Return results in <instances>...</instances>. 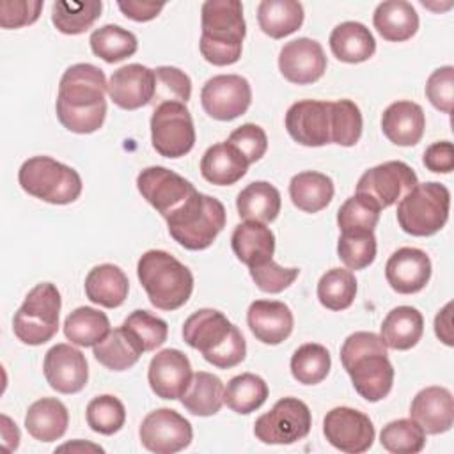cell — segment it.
<instances>
[{
  "mask_svg": "<svg viewBox=\"0 0 454 454\" xmlns=\"http://www.w3.org/2000/svg\"><path fill=\"white\" fill-rule=\"evenodd\" d=\"M137 275L149 301L160 310H177L192 296V271L165 250H147L142 254Z\"/></svg>",
  "mask_w": 454,
  "mask_h": 454,
  "instance_id": "5",
  "label": "cell"
},
{
  "mask_svg": "<svg viewBox=\"0 0 454 454\" xmlns=\"http://www.w3.org/2000/svg\"><path fill=\"white\" fill-rule=\"evenodd\" d=\"M372 23L385 41L403 43L417 34L419 14L410 2L387 0L376 5Z\"/></svg>",
  "mask_w": 454,
  "mask_h": 454,
  "instance_id": "28",
  "label": "cell"
},
{
  "mask_svg": "<svg viewBox=\"0 0 454 454\" xmlns=\"http://www.w3.org/2000/svg\"><path fill=\"white\" fill-rule=\"evenodd\" d=\"M227 142L232 144L243 154V158L248 161V165L259 161L268 149V137H266L264 129L252 122L238 126L229 135Z\"/></svg>",
  "mask_w": 454,
  "mask_h": 454,
  "instance_id": "52",
  "label": "cell"
},
{
  "mask_svg": "<svg viewBox=\"0 0 454 454\" xmlns=\"http://www.w3.org/2000/svg\"><path fill=\"white\" fill-rule=\"evenodd\" d=\"M362 114L351 99L332 101V144L351 147L362 137Z\"/></svg>",
  "mask_w": 454,
  "mask_h": 454,
  "instance_id": "48",
  "label": "cell"
},
{
  "mask_svg": "<svg viewBox=\"0 0 454 454\" xmlns=\"http://www.w3.org/2000/svg\"><path fill=\"white\" fill-rule=\"evenodd\" d=\"M450 192L436 181L417 183L397 204V223L411 236H433L443 229L449 220Z\"/></svg>",
  "mask_w": 454,
  "mask_h": 454,
  "instance_id": "6",
  "label": "cell"
},
{
  "mask_svg": "<svg viewBox=\"0 0 454 454\" xmlns=\"http://www.w3.org/2000/svg\"><path fill=\"white\" fill-rule=\"evenodd\" d=\"M192 364L188 356L174 348L161 349L151 358L147 380L151 390L167 401L181 399L192 381Z\"/></svg>",
  "mask_w": 454,
  "mask_h": 454,
  "instance_id": "20",
  "label": "cell"
},
{
  "mask_svg": "<svg viewBox=\"0 0 454 454\" xmlns=\"http://www.w3.org/2000/svg\"><path fill=\"white\" fill-rule=\"evenodd\" d=\"M223 383L218 376L199 371L192 376L190 387L181 397L183 406L197 417H211L220 411L223 404Z\"/></svg>",
  "mask_w": 454,
  "mask_h": 454,
  "instance_id": "36",
  "label": "cell"
},
{
  "mask_svg": "<svg viewBox=\"0 0 454 454\" xmlns=\"http://www.w3.org/2000/svg\"><path fill=\"white\" fill-rule=\"evenodd\" d=\"M122 328L137 340V344L142 348V351H153L160 348L168 335L167 323L151 314L149 310H133L122 323Z\"/></svg>",
  "mask_w": 454,
  "mask_h": 454,
  "instance_id": "46",
  "label": "cell"
},
{
  "mask_svg": "<svg viewBox=\"0 0 454 454\" xmlns=\"http://www.w3.org/2000/svg\"><path fill=\"white\" fill-rule=\"evenodd\" d=\"M103 4L99 0L87 2H55L51 5V21L55 28L66 35H78L89 30L101 16Z\"/></svg>",
  "mask_w": 454,
  "mask_h": 454,
  "instance_id": "41",
  "label": "cell"
},
{
  "mask_svg": "<svg viewBox=\"0 0 454 454\" xmlns=\"http://www.w3.org/2000/svg\"><path fill=\"white\" fill-rule=\"evenodd\" d=\"M374 231H340L337 255L348 270H364L376 259Z\"/></svg>",
  "mask_w": 454,
  "mask_h": 454,
  "instance_id": "44",
  "label": "cell"
},
{
  "mask_svg": "<svg viewBox=\"0 0 454 454\" xmlns=\"http://www.w3.org/2000/svg\"><path fill=\"white\" fill-rule=\"evenodd\" d=\"M66 449H71V450H74V449H80V450H83V449H92V450H99V452H103V447H99V445H94V443H85L83 445V442H74V443H66V445H62V447H59V450H66Z\"/></svg>",
  "mask_w": 454,
  "mask_h": 454,
  "instance_id": "59",
  "label": "cell"
},
{
  "mask_svg": "<svg viewBox=\"0 0 454 454\" xmlns=\"http://www.w3.org/2000/svg\"><path fill=\"white\" fill-rule=\"evenodd\" d=\"M192 96V80L190 76L174 67V66H160L154 69V96L153 105L154 108L161 103H188Z\"/></svg>",
  "mask_w": 454,
  "mask_h": 454,
  "instance_id": "49",
  "label": "cell"
},
{
  "mask_svg": "<svg viewBox=\"0 0 454 454\" xmlns=\"http://www.w3.org/2000/svg\"><path fill=\"white\" fill-rule=\"evenodd\" d=\"M43 11L41 0H2L0 2V27L20 28L39 20Z\"/></svg>",
  "mask_w": 454,
  "mask_h": 454,
  "instance_id": "54",
  "label": "cell"
},
{
  "mask_svg": "<svg viewBox=\"0 0 454 454\" xmlns=\"http://www.w3.org/2000/svg\"><path fill=\"white\" fill-rule=\"evenodd\" d=\"M383 135L395 145L411 147L420 142L426 129V115L419 103L401 99L388 105L381 115Z\"/></svg>",
  "mask_w": 454,
  "mask_h": 454,
  "instance_id": "25",
  "label": "cell"
},
{
  "mask_svg": "<svg viewBox=\"0 0 454 454\" xmlns=\"http://www.w3.org/2000/svg\"><path fill=\"white\" fill-rule=\"evenodd\" d=\"M303 16V5L296 0H262L257 5L259 27L271 39H282L296 32Z\"/></svg>",
  "mask_w": 454,
  "mask_h": 454,
  "instance_id": "35",
  "label": "cell"
},
{
  "mask_svg": "<svg viewBox=\"0 0 454 454\" xmlns=\"http://www.w3.org/2000/svg\"><path fill=\"white\" fill-rule=\"evenodd\" d=\"M333 192L332 177L316 170L298 172L289 183V197L293 204L305 213L325 209L332 202Z\"/></svg>",
  "mask_w": 454,
  "mask_h": 454,
  "instance_id": "34",
  "label": "cell"
},
{
  "mask_svg": "<svg viewBox=\"0 0 454 454\" xmlns=\"http://www.w3.org/2000/svg\"><path fill=\"white\" fill-rule=\"evenodd\" d=\"M381 209L365 195L355 193L346 199L337 211V225L340 231H374Z\"/></svg>",
  "mask_w": 454,
  "mask_h": 454,
  "instance_id": "50",
  "label": "cell"
},
{
  "mask_svg": "<svg viewBox=\"0 0 454 454\" xmlns=\"http://www.w3.org/2000/svg\"><path fill=\"white\" fill-rule=\"evenodd\" d=\"M426 98L436 110L443 114L452 112V103H454V67L452 66L438 67L429 74L426 82Z\"/></svg>",
  "mask_w": 454,
  "mask_h": 454,
  "instance_id": "53",
  "label": "cell"
},
{
  "mask_svg": "<svg viewBox=\"0 0 454 454\" xmlns=\"http://www.w3.org/2000/svg\"><path fill=\"white\" fill-rule=\"evenodd\" d=\"M108 83L105 73L94 64L69 66L59 83L55 112L60 124L78 135L98 131L106 117Z\"/></svg>",
  "mask_w": 454,
  "mask_h": 454,
  "instance_id": "1",
  "label": "cell"
},
{
  "mask_svg": "<svg viewBox=\"0 0 454 454\" xmlns=\"http://www.w3.org/2000/svg\"><path fill=\"white\" fill-rule=\"evenodd\" d=\"M417 183V174L410 165L390 160L365 170L356 183L355 193L369 197L380 209H385L401 200Z\"/></svg>",
  "mask_w": 454,
  "mask_h": 454,
  "instance_id": "13",
  "label": "cell"
},
{
  "mask_svg": "<svg viewBox=\"0 0 454 454\" xmlns=\"http://www.w3.org/2000/svg\"><path fill=\"white\" fill-rule=\"evenodd\" d=\"M200 53L213 66L239 60L247 23L238 0H206L200 9Z\"/></svg>",
  "mask_w": 454,
  "mask_h": 454,
  "instance_id": "4",
  "label": "cell"
},
{
  "mask_svg": "<svg viewBox=\"0 0 454 454\" xmlns=\"http://www.w3.org/2000/svg\"><path fill=\"white\" fill-rule=\"evenodd\" d=\"M87 424L94 433L99 434H114L126 422V408L124 404L110 394H103L94 397L85 410Z\"/></svg>",
  "mask_w": 454,
  "mask_h": 454,
  "instance_id": "47",
  "label": "cell"
},
{
  "mask_svg": "<svg viewBox=\"0 0 454 454\" xmlns=\"http://www.w3.org/2000/svg\"><path fill=\"white\" fill-rule=\"evenodd\" d=\"M282 76L296 85L317 82L326 71V55L323 46L309 37H298L286 43L278 55Z\"/></svg>",
  "mask_w": 454,
  "mask_h": 454,
  "instance_id": "19",
  "label": "cell"
},
{
  "mask_svg": "<svg viewBox=\"0 0 454 454\" xmlns=\"http://www.w3.org/2000/svg\"><path fill=\"white\" fill-rule=\"evenodd\" d=\"M108 96L122 110H137L153 101L154 69L142 64H128L112 73Z\"/></svg>",
  "mask_w": 454,
  "mask_h": 454,
  "instance_id": "22",
  "label": "cell"
},
{
  "mask_svg": "<svg viewBox=\"0 0 454 454\" xmlns=\"http://www.w3.org/2000/svg\"><path fill=\"white\" fill-rule=\"evenodd\" d=\"M223 204L206 193H197L179 213L167 220L168 232L188 250H204L213 245L225 227Z\"/></svg>",
  "mask_w": 454,
  "mask_h": 454,
  "instance_id": "8",
  "label": "cell"
},
{
  "mask_svg": "<svg viewBox=\"0 0 454 454\" xmlns=\"http://www.w3.org/2000/svg\"><path fill=\"white\" fill-rule=\"evenodd\" d=\"M247 323L257 340L277 346L291 335L294 317L284 301L255 300L247 310Z\"/></svg>",
  "mask_w": 454,
  "mask_h": 454,
  "instance_id": "23",
  "label": "cell"
},
{
  "mask_svg": "<svg viewBox=\"0 0 454 454\" xmlns=\"http://www.w3.org/2000/svg\"><path fill=\"white\" fill-rule=\"evenodd\" d=\"M248 170V161L227 140L206 149L200 158L202 177L216 186H231L238 183Z\"/></svg>",
  "mask_w": 454,
  "mask_h": 454,
  "instance_id": "26",
  "label": "cell"
},
{
  "mask_svg": "<svg viewBox=\"0 0 454 454\" xmlns=\"http://www.w3.org/2000/svg\"><path fill=\"white\" fill-rule=\"evenodd\" d=\"M410 419H413L427 434H440L454 424V399L445 387H426L415 394L410 404Z\"/></svg>",
  "mask_w": 454,
  "mask_h": 454,
  "instance_id": "24",
  "label": "cell"
},
{
  "mask_svg": "<svg viewBox=\"0 0 454 454\" xmlns=\"http://www.w3.org/2000/svg\"><path fill=\"white\" fill-rule=\"evenodd\" d=\"M142 445L156 454H174L192 443V424L176 410L158 408L147 413L140 424Z\"/></svg>",
  "mask_w": 454,
  "mask_h": 454,
  "instance_id": "15",
  "label": "cell"
},
{
  "mask_svg": "<svg viewBox=\"0 0 454 454\" xmlns=\"http://www.w3.org/2000/svg\"><path fill=\"white\" fill-rule=\"evenodd\" d=\"M385 278L399 294L419 293L431 278V259L415 247L397 248L385 264Z\"/></svg>",
  "mask_w": 454,
  "mask_h": 454,
  "instance_id": "21",
  "label": "cell"
},
{
  "mask_svg": "<svg viewBox=\"0 0 454 454\" xmlns=\"http://www.w3.org/2000/svg\"><path fill=\"white\" fill-rule=\"evenodd\" d=\"M380 332L387 348L406 351L420 340L424 333V317L415 307L399 305L385 316Z\"/></svg>",
  "mask_w": 454,
  "mask_h": 454,
  "instance_id": "32",
  "label": "cell"
},
{
  "mask_svg": "<svg viewBox=\"0 0 454 454\" xmlns=\"http://www.w3.org/2000/svg\"><path fill=\"white\" fill-rule=\"evenodd\" d=\"M330 50L335 59L346 64L369 60L376 51V41L371 30L360 21H342L330 34Z\"/></svg>",
  "mask_w": 454,
  "mask_h": 454,
  "instance_id": "29",
  "label": "cell"
},
{
  "mask_svg": "<svg viewBox=\"0 0 454 454\" xmlns=\"http://www.w3.org/2000/svg\"><path fill=\"white\" fill-rule=\"evenodd\" d=\"M108 316L92 307H78L64 321V333L67 340L82 348L96 346L108 335Z\"/></svg>",
  "mask_w": 454,
  "mask_h": 454,
  "instance_id": "38",
  "label": "cell"
},
{
  "mask_svg": "<svg viewBox=\"0 0 454 454\" xmlns=\"http://www.w3.org/2000/svg\"><path fill=\"white\" fill-rule=\"evenodd\" d=\"M0 426H2V445H4V449L7 452L16 450L18 445H20V429L16 427V424L7 415L0 417Z\"/></svg>",
  "mask_w": 454,
  "mask_h": 454,
  "instance_id": "58",
  "label": "cell"
},
{
  "mask_svg": "<svg viewBox=\"0 0 454 454\" xmlns=\"http://www.w3.org/2000/svg\"><path fill=\"white\" fill-rule=\"evenodd\" d=\"M280 192L268 181H254L247 184L236 199L238 215L248 222L270 223L280 213Z\"/></svg>",
  "mask_w": 454,
  "mask_h": 454,
  "instance_id": "33",
  "label": "cell"
},
{
  "mask_svg": "<svg viewBox=\"0 0 454 454\" xmlns=\"http://www.w3.org/2000/svg\"><path fill=\"white\" fill-rule=\"evenodd\" d=\"M427 170L436 174H450L454 170V145L449 140L431 144L422 156Z\"/></svg>",
  "mask_w": 454,
  "mask_h": 454,
  "instance_id": "55",
  "label": "cell"
},
{
  "mask_svg": "<svg viewBox=\"0 0 454 454\" xmlns=\"http://www.w3.org/2000/svg\"><path fill=\"white\" fill-rule=\"evenodd\" d=\"M380 443L392 454H417L426 445V433L413 419H397L383 426Z\"/></svg>",
  "mask_w": 454,
  "mask_h": 454,
  "instance_id": "45",
  "label": "cell"
},
{
  "mask_svg": "<svg viewBox=\"0 0 454 454\" xmlns=\"http://www.w3.org/2000/svg\"><path fill=\"white\" fill-rule=\"evenodd\" d=\"M43 371L48 385L60 394H76L83 390L89 380L85 355L66 342L55 344L46 351Z\"/></svg>",
  "mask_w": 454,
  "mask_h": 454,
  "instance_id": "18",
  "label": "cell"
},
{
  "mask_svg": "<svg viewBox=\"0 0 454 454\" xmlns=\"http://www.w3.org/2000/svg\"><path fill=\"white\" fill-rule=\"evenodd\" d=\"M94 358L110 371H126L133 367L142 356V348L137 340L122 328H114L108 335L92 346Z\"/></svg>",
  "mask_w": 454,
  "mask_h": 454,
  "instance_id": "37",
  "label": "cell"
},
{
  "mask_svg": "<svg viewBox=\"0 0 454 454\" xmlns=\"http://www.w3.org/2000/svg\"><path fill=\"white\" fill-rule=\"evenodd\" d=\"M289 137L307 147L332 144V101L301 99L289 106L284 119Z\"/></svg>",
  "mask_w": 454,
  "mask_h": 454,
  "instance_id": "17",
  "label": "cell"
},
{
  "mask_svg": "<svg viewBox=\"0 0 454 454\" xmlns=\"http://www.w3.org/2000/svg\"><path fill=\"white\" fill-rule=\"evenodd\" d=\"M332 367L328 349L317 342L301 344L291 356V374L301 385L321 383Z\"/></svg>",
  "mask_w": 454,
  "mask_h": 454,
  "instance_id": "43",
  "label": "cell"
},
{
  "mask_svg": "<svg viewBox=\"0 0 454 454\" xmlns=\"http://www.w3.org/2000/svg\"><path fill=\"white\" fill-rule=\"evenodd\" d=\"M323 434L337 450L362 454L372 447L376 431L365 413L349 406H337L325 415Z\"/></svg>",
  "mask_w": 454,
  "mask_h": 454,
  "instance_id": "14",
  "label": "cell"
},
{
  "mask_svg": "<svg viewBox=\"0 0 454 454\" xmlns=\"http://www.w3.org/2000/svg\"><path fill=\"white\" fill-rule=\"evenodd\" d=\"M184 342L200 351L206 362L218 369H231L247 356V342L236 325L215 309H199L183 325Z\"/></svg>",
  "mask_w": 454,
  "mask_h": 454,
  "instance_id": "3",
  "label": "cell"
},
{
  "mask_svg": "<svg viewBox=\"0 0 454 454\" xmlns=\"http://www.w3.org/2000/svg\"><path fill=\"white\" fill-rule=\"evenodd\" d=\"M356 296V278L351 270L332 268L317 282V300L328 310H346Z\"/></svg>",
  "mask_w": 454,
  "mask_h": 454,
  "instance_id": "42",
  "label": "cell"
},
{
  "mask_svg": "<svg viewBox=\"0 0 454 454\" xmlns=\"http://www.w3.org/2000/svg\"><path fill=\"white\" fill-rule=\"evenodd\" d=\"M309 406L298 397H282L254 424V434L268 445H289L310 433Z\"/></svg>",
  "mask_w": 454,
  "mask_h": 454,
  "instance_id": "11",
  "label": "cell"
},
{
  "mask_svg": "<svg viewBox=\"0 0 454 454\" xmlns=\"http://www.w3.org/2000/svg\"><path fill=\"white\" fill-rule=\"evenodd\" d=\"M248 271H250V277L255 282V286L261 291L271 293V294L282 293L284 289H287L300 275L298 268H284V266L277 264L273 259H270L262 264L252 266V268H248Z\"/></svg>",
  "mask_w": 454,
  "mask_h": 454,
  "instance_id": "51",
  "label": "cell"
},
{
  "mask_svg": "<svg viewBox=\"0 0 454 454\" xmlns=\"http://www.w3.org/2000/svg\"><path fill=\"white\" fill-rule=\"evenodd\" d=\"M117 7L122 11V14L133 21H149L156 18L165 4L161 2H140V0H121L117 2Z\"/></svg>",
  "mask_w": 454,
  "mask_h": 454,
  "instance_id": "56",
  "label": "cell"
},
{
  "mask_svg": "<svg viewBox=\"0 0 454 454\" xmlns=\"http://www.w3.org/2000/svg\"><path fill=\"white\" fill-rule=\"evenodd\" d=\"M137 188L165 220L179 213L199 193L188 179L160 165L144 168L137 176Z\"/></svg>",
  "mask_w": 454,
  "mask_h": 454,
  "instance_id": "12",
  "label": "cell"
},
{
  "mask_svg": "<svg viewBox=\"0 0 454 454\" xmlns=\"http://www.w3.org/2000/svg\"><path fill=\"white\" fill-rule=\"evenodd\" d=\"M234 255L248 268L273 259L275 234L270 227L259 222H243L236 225L231 236Z\"/></svg>",
  "mask_w": 454,
  "mask_h": 454,
  "instance_id": "30",
  "label": "cell"
},
{
  "mask_svg": "<svg viewBox=\"0 0 454 454\" xmlns=\"http://www.w3.org/2000/svg\"><path fill=\"white\" fill-rule=\"evenodd\" d=\"M434 333L436 337L445 344L452 346L454 344V335H452V303H445L443 309L436 314L434 317Z\"/></svg>",
  "mask_w": 454,
  "mask_h": 454,
  "instance_id": "57",
  "label": "cell"
},
{
  "mask_svg": "<svg viewBox=\"0 0 454 454\" xmlns=\"http://www.w3.org/2000/svg\"><path fill=\"white\" fill-rule=\"evenodd\" d=\"M89 43H90L92 53L108 64L121 62L135 55L138 48V41L133 32L112 23L96 28L90 34Z\"/></svg>",
  "mask_w": 454,
  "mask_h": 454,
  "instance_id": "40",
  "label": "cell"
},
{
  "mask_svg": "<svg viewBox=\"0 0 454 454\" xmlns=\"http://www.w3.org/2000/svg\"><path fill=\"white\" fill-rule=\"evenodd\" d=\"M204 112L216 121H232L243 115L252 103V89L241 74H216L200 90Z\"/></svg>",
  "mask_w": 454,
  "mask_h": 454,
  "instance_id": "16",
  "label": "cell"
},
{
  "mask_svg": "<svg viewBox=\"0 0 454 454\" xmlns=\"http://www.w3.org/2000/svg\"><path fill=\"white\" fill-rule=\"evenodd\" d=\"M151 142L163 158H181L195 145V126L184 103H161L151 115Z\"/></svg>",
  "mask_w": 454,
  "mask_h": 454,
  "instance_id": "10",
  "label": "cell"
},
{
  "mask_svg": "<svg viewBox=\"0 0 454 454\" xmlns=\"http://www.w3.org/2000/svg\"><path fill=\"white\" fill-rule=\"evenodd\" d=\"M129 282L126 273L110 262L94 266L85 277L87 298L101 307L117 309L128 298Z\"/></svg>",
  "mask_w": 454,
  "mask_h": 454,
  "instance_id": "31",
  "label": "cell"
},
{
  "mask_svg": "<svg viewBox=\"0 0 454 454\" xmlns=\"http://www.w3.org/2000/svg\"><path fill=\"white\" fill-rule=\"evenodd\" d=\"M60 307L62 300L55 284L41 282L32 287L12 319L18 340L28 346H41L51 340L59 332Z\"/></svg>",
  "mask_w": 454,
  "mask_h": 454,
  "instance_id": "9",
  "label": "cell"
},
{
  "mask_svg": "<svg viewBox=\"0 0 454 454\" xmlns=\"http://www.w3.org/2000/svg\"><path fill=\"white\" fill-rule=\"evenodd\" d=\"M268 399L266 381L252 372H243L229 380L223 388V403L239 415H248L259 410Z\"/></svg>",
  "mask_w": 454,
  "mask_h": 454,
  "instance_id": "39",
  "label": "cell"
},
{
  "mask_svg": "<svg viewBox=\"0 0 454 454\" xmlns=\"http://www.w3.org/2000/svg\"><path fill=\"white\" fill-rule=\"evenodd\" d=\"M20 186L32 197L48 204H71L82 193L80 174L50 156H32L18 172Z\"/></svg>",
  "mask_w": 454,
  "mask_h": 454,
  "instance_id": "7",
  "label": "cell"
},
{
  "mask_svg": "<svg viewBox=\"0 0 454 454\" xmlns=\"http://www.w3.org/2000/svg\"><path fill=\"white\" fill-rule=\"evenodd\" d=\"M378 333L355 332L340 346V362L355 390L369 403L385 399L394 385V367Z\"/></svg>",
  "mask_w": 454,
  "mask_h": 454,
  "instance_id": "2",
  "label": "cell"
},
{
  "mask_svg": "<svg viewBox=\"0 0 454 454\" xmlns=\"http://www.w3.org/2000/svg\"><path fill=\"white\" fill-rule=\"evenodd\" d=\"M69 424V413L57 397H43L32 403L25 415V427L37 442H55L64 436Z\"/></svg>",
  "mask_w": 454,
  "mask_h": 454,
  "instance_id": "27",
  "label": "cell"
}]
</instances>
